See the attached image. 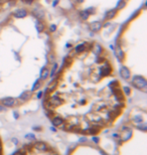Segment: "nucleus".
<instances>
[{
  "mask_svg": "<svg viewBox=\"0 0 147 155\" xmlns=\"http://www.w3.org/2000/svg\"><path fill=\"white\" fill-rule=\"evenodd\" d=\"M132 85L135 86L136 88H139L140 90H142L143 92H146V81L144 79H139V78H135L132 80Z\"/></svg>",
  "mask_w": 147,
  "mask_h": 155,
  "instance_id": "1",
  "label": "nucleus"
},
{
  "mask_svg": "<svg viewBox=\"0 0 147 155\" xmlns=\"http://www.w3.org/2000/svg\"><path fill=\"white\" fill-rule=\"evenodd\" d=\"M2 104L4 106H6V107H13L16 104V101H15V99H13V98H6V99L2 100Z\"/></svg>",
  "mask_w": 147,
  "mask_h": 155,
  "instance_id": "2",
  "label": "nucleus"
},
{
  "mask_svg": "<svg viewBox=\"0 0 147 155\" xmlns=\"http://www.w3.org/2000/svg\"><path fill=\"white\" fill-rule=\"evenodd\" d=\"M51 121H52V124L55 125L56 127H59L61 125H63L65 123V120L62 117H59V116H55L51 119Z\"/></svg>",
  "mask_w": 147,
  "mask_h": 155,
  "instance_id": "3",
  "label": "nucleus"
},
{
  "mask_svg": "<svg viewBox=\"0 0 147 155\" xmlns=\"http://www.w3.org/2000/svg\"><path fill=\"white\" fill-rule=\"evenodd\" d=\"M120 73H121L122 78L125 79V80H128V79L130 78V72H129V70L127 69V68H125V66H123V68L121 69V71H120Z\"/></svg>",
  "mask_w": 147,
  "mask_h": 155,
  "instance_id": "4",
  "label": "nucleus"
},
{
  "mask_svg": "<svg viewBox=\"0 0 147 155\" xmlns=\"http://www.w3.org/2000/svg\"><path fill=\"white\" fill-rule=\"evenodd\" d=\"M102 28V23L101 22H98V21H95V22H93L91 24V29L93 31H99L100 29Z\"/></svg>",
  "mask_w": 147,
  "mask_h": 155,
  "instance_id": "5",
  "label": "nucleus"
},
{
  "mask_svg": "<svg viewBox=\"0 0 147 155\" xmlns=\"http://www.w3.org/2000/svg\"><path fill=\"white\" fill-rule=\"evenodd\" d=\"M33 148H35L37 150H46V145L43 143V142H36L33 144Z\"/></svg>",
  "mask_w": 147,
  "mask_h": 155,
  "instance_id": "6",
  "label": "nucleus"
},
{
  "mask_svg": "<svg viewBox=\"0 0 147 155\" xmlns=\"http://www.w3.org/2000/svg\"><path fill=\"white\" fill-rule=\"evenodd\" d=\"M26 14H27V12H26V10L24 9H18L14 12V15L18 18H22V17H25Z\"/></svg>",
  "mask_w": 147,
  "mask_h": 155,
  "instance_id": "7",
  "label": "nucleus"
},
{
  "mask_svg": "<svg viewBox=\"0 0 147 155\" xmlns=\"http://www.w3.org/2000/svg\"><path fill=\"white\" fill-rule=\"evenodd\" d=\"M57 83H58V80H57V79L53 80V81H52V83H51V84H49V88H48V91H49V93H51V92L55 91V90H56V88H57Z\"/></svg>",
  "mask_w": 147,
  "mask_h": 155,
  "instance_id": "8",
  "label": "nucleus"
},
{
  "mask_svg": "<svg viewBox=\"0 0 147 155\" xmlns=\"http://www.w3.org/2000/svg\"><path fill=\"white\" fill-rule=\"evenodd\" d=\"M115 55L117 56V57L119 58V60H122V58H123V52H122V50H121V49H120L119 45H117L116 49H115Z\"/></svg>",
  "mask_w": 147,
  "mask_h": 155,
  "instance_id": "9",
  "label": "nucleus"
},
{
  "mask_svg": "<svg viewBox=\"0 0 147 155\" xmlns=\"http://www.w3.org/2000/svg\"><path fill=\"white\" fill-rule=\"evenodd\" d=\"M49 68H44V69L42 70L41 73V78L42 80H44V79H46V78L49 77Z\"/></svg>",
  "mask_w": 147,
  "mask_h": 155,
  "instance_id": "10",
  "label": "nucleus"
},
{
  "mask_svg": "<svg viewBox=\"0 0 147 155\" xmlns=\"http://www.w3.org/2000/svg\"><path fill=\"white\" fill-rule=\"evenodd\" d=\"M85 49H86L85 44H84V43H81V44H79V45H77V46H76V49H75V52H76V53L83 52V51L85 50Z\"/></svg>",
  "mask_w": 147,
  "mask_h": 155,
  "instance_id": "11",
  "label": "nucleus"
},
{
  "mask_svg": "<svg viewBox=\"0 0 147 155\" xmlns=\"http://www.w3.org/2000/svg\"><path fill=\"white\" fill-rule=\"evenodd\" d=\"M116 10L115 9H112V10H110L108 13H107V15H106V19H112L113 17H114L115 16V14H116Z\"/></svg>",
  "mask_w": 147,
  "mask_h": 155,
  "instance_id": "12",
  "label": "nucleus"
},
{
  "mask_svg": "<svg viewBox=\"0 0 147 155\" xmlns=\"http://www.w3.org/2000/svg\"><path fill=\"white\" fill-rule=\"evenodd\" d=\"M35 27H36V29H37V31H42L43 29H44V25L42 24V22H41L39 20H37L36 21V23H35Z\"/></svg>",
  "mask_w": 147,
  "mask_h": 155,
  "instance_id": "13",
  "label": "nucleus"
},
{
  "mask_svg": "<svg viewBox=\"0 0 147 155\" xmlns=\"http://www.w3.org/2000/svg\"><path fill=\"white\" fill-rule=\"evenodd\" d=\"M89 16H90V14L88 13V11L87 10H84L83 12H81V17L84 19V20H87L89 18Z\"/></svg>",
  "mask_w": 147,
  "mask_h": 155,
  "instance_id": "14",
  "label": "nucleus"
},
{
  "mask_svg": "<svg viewBox=\"0 0 147 155\" xmlns=\"http://www.w3.org/2000/svg\"><path fill=\"white\" fill-rule=\"evenodd\" d=\"M125 5H126V0H120V1L118 2V4H117V8L121 9L122 7H124Z\"/></svg>",
  "mask_w": 147,
  "mask_h": 155,
  "instance_id": "15",
  "label": "nucleus"
},
{
  "mask_svg": "<svg viewBox=\"0 0 147 155\" xmlns=\"http://www.w3.org/2000/svg\"><path fill=\"white\" fill-rule=\"evenodd\" d=\"M29 97H30V95H29V93H23L22 95L20 96V100H22V101H25V100H27V99H29Z\"/></svg>",
  "mask_w": 147,
  "mask_h": 155,
  "instance_id": "16",
  "label": "nucleus"
},
{
  "mask_svg": "<svg viewBox=\"0 0 147 155\" xmlns=\"http://www.w3.org/2000/svg\"><path fill=\"white\" fill-rule=\"evenodd\" d=\"M13 155H26V150L25 149H22V150H19L17 152H15Z\"/></svg>",
  "mask_w": 147,
  "mask_h": 155,
  "instance_id": "17",
  "label": "nucleus"
},
{
  "mask_svg": "<svg viewBox=\"0 0 147 155\" xmlns=\"http://www.w3.org/2000/svg\"><path fill=\"white\" fill-rule=\"evenodd\" d=\"M41 87V82H39V81H36V82L34 83V86H33V91H35V90H37L38 88Z\"/></svg>",
  "mask_w": 147,
  "mask_h": 155,
  "instance_id": "18",
  "label": "nucleus"
},
{
  "mask_svg": "<svg viewBox=\"0 0 147 155\" xmlns=\"http://www.w3.org/2000/svg\"><path fill=\"white\" fill-rule=\"evenodd\" d=\"M123 91L125 92L126 95H129V94L131 93V90H130L129 87H123Z\"/></svg>",
  "mask_w": 147,
  "mask_h": 155,
  "instance_id": "19",
  "label": "nucleus"
},
{
  "mask_svg": "<svg viewBox=\"0 0 147 155\" xmlns=\"http://www.w3.org/2000/svg\"><path fill=\"white\" fill-rule=\"evenodd\" d=\"M57 65L56 64L55 65H53V69H52V72H51V76L53 75V73H56V71H57Z\"/></svg>",
  "mask_w": 147,
  "mask_h": 155,
  "instance_id": "20",
  "label": "nucleus"
},
{
  "mask_svg": "<svg viewBox=\"0 0 147 155\" xmlns=\"http://www.w3.org/2000/svg\"><path fill=\"white\" fill-rule=\"evenodd\" d=\"M56 29H57V26H56V25H53V24H52V25L50 26V30H51V31H55Z\"/></svg>",
  "mask_w": 147,
  "mask_h": 155,
  "instance_id": "21",
  "label": "nucleus"
},
{
  "mask_svg": "<svg viewBox=\"0 0 147 155\" xmlns=\"http://www.w3.org/2000/svg\"><path fill=\"white\" fill-rule=\"evenodd\" d=\"M49 60H50L51 63L55 62V57H53V56H50V57H49Z\"/></svg>",
  "mask_w": 147,
  "mask_h": 155,
  "instance_id": "22",
  "label": "nucleus"
},
{
  "mask_svg": "<svg viewBox=\"0 0 147 155\" xmlns=\"http://www.w3.org/2000/svg\"><path fill=\"white\" fill-rule=\"evenodd\" d=\"M41 96H42V92H39L38 93V95H37V98L39 99V98H41Z\"/></svg>",
  "mask_w": 147,
  "mask_h": 155,
  "instance_id": "23",
  "label": "nucleus"
},
{
  "mask_svg": "<svg viewBox=\"0 0 147 155\" xmlns=\"http://www.w3.org/2000/svg\"><path fill=\"white\" fill-rule=\"evenodd\" d=\"M86 140H87V138H86V137H83V138H81V139H80V141H82V142H85Z\"/></svg>",
  "mask_w": 147,
  "mask_h": 155,
  "instance_id": "24",
  "label": "nucleus"
},
{
  "mask_svg": "<svg viewBox=\"0 0 147 155\" xmlns=\"http://www.w3.org/2000/svg\"><path fill=\"white\" fill-rule=\"evenodd\" d=\"M24 1L26 2V3H28V4H30L32 1H33V0H24Z\"/></svg>",
  "mask_w": 147,
  "mask_h": 155,
  "instance_id": "25",
  "label": "nucleus"
},
{
  "mask_svg": "<svg viewBox=\"0 0 147 155\" xmlns=\"http://www.w3.org/2000/svg\"><path fill=\"white\" fill-rule=\"evenodd\" d=\"M93 140H94V141H95V142H96V143L98 142V138H93Z\"/></svg>",
  "mask_w": 147,
  "mask_h": 155,
  "instance_id": "26",
  "label": "nucleus"
},
{
  "mask_svg": "<svg viewBox=\"0 0 147 155\" xmlns=\"http://www.w3.org/2000/svg\"><path fill=\"white\" fill-rule=\"evenodd\" d=\"M14 116H15V118H17V117H18V115H17V113H16V112H14Z\"/></svg>",
  "mask_w": 147,
  "mask_h": 155,
  "instance_id": "27",
  "label": "nucleus"
},
{
  "mask_svg": "<svg viewBox=\"0 0 147 155\" xmlns=\"http://www.w3.org/2000/svg\"><path fill=\"white\" fill-rule=\"evenodd\" d=\"M57 1H58V0H55V2H53V5H56V4L57 3Z\"/></svg>",
  "mask_w": 147,
  "mask_h": 155,
  "instance_id": "28",
  "label": "nucleus"
},
{
  "mask_svg": "<svg viewBox=\"0 0 147 155\" xmlns=\"http://www.w3.org/2000/svg\"><path fill=\"white\" fill-rule=\"evenodd\" d=\"M2 110H4V108H3V107H1V106H0V111H2Z\"/></svg>",
  "mask_w": 147,
  "mask_h": 155,
  "instance_id": "29",
  "label": "nucleus"
},
{
  "mask_svg": "<svg viewBox=\"0 0 147 155\" xmlns=\"http://www.w3.org/2000/svg\"><path fill=\"white\" fill-rule=\"evenodd\" d=\"M77 1H78V2H82V1H83V0H77Z\"/></svg>",
  "mask_w": 147,
  "mask_h": 155,
  "instance_id": "30",
  "label": "nucleus"
}]
</instances>
